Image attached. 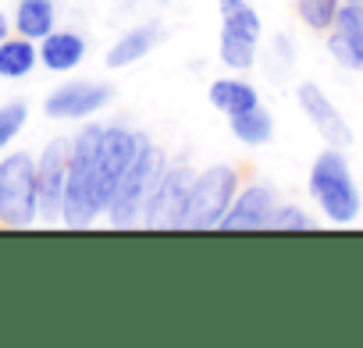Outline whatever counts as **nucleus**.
I'll return each instance as SVG.
<instances>
[{"label": "nucleus", "instance_id": "f257e3e1", "mask_svg": "<svg viewBox=\"0 0 363 348\" xmlns=\"http://www.w3.org/2000/svg\"><path fill=\"white\" fill-rule=\"evenodd\" d=\"M104 124H86L72 139L68 153V185H65V207H61V224L72 231H82L96 224L104 214L100 196H96V149H100Z\"/></svg>", "mask_w": 363, "mask_h": 348}, {"label": "nucleus", "instance_id": "f03ea898", "mask_svg": "<svg viewBox=\"0 0 363 348\" xmlns=\"http://www.w3.org/2000/svg\"><path fill=\"white\" fill-rule=\"evenodd\" d=\"M310 196H313V203L320 207V214H324L328 224L345 228V224L359 221V214H363V196H359V189H356V182H352V170H349V160H345L342 149L328 146V149L310 163Z\"/></svg>", "mask_w": 363, "mask_h": 348}, {"label": "nucleus", "instance_id": "7ed1b4c3", "mask_svg": "<svg viewBox=\"0 0 363 348\" xmlns=\"http://www.w3.org/2000/svg\"><path fill=\"white\" fill-rule=\"evenodd\" d=\"M164 167H167L164 149H157V146L150 142V135H143V142H139V149H135L128 170L121 174V182H118V189H114V196H111V203H107V221H111V228H135V224L143 221L146 199H150L157 178L164 174Z\"/></svg>", "mask_w": 363, "mask_h": 348}, {"label": "nucleus", "instance_id": "20e7f679", "mask_svg": "<svg viewBox=\"0 0 363 348\" xmlns=\"http://www.w3.org/2000/svg\"><path fill=\"white\" fill-rule=\"evenodd\" d=\"M235 192H239V170L232 163L203 167L193 178V189H189L186 214H182L178 231H218L228 207H232V199H235Z\"/></svg>", "mask_w": 363, "mask_h": 348}, {"label": "nucleus", "instance_id": "39448f33", "mask_svg": "<svg viewBox=\"0 0 363 348\" xmlns=\"http://www.w3.org/2000/svg\"><path fill=\"white\" fill-rule=\"evenodd\" d=\"M40 221V185L36 160L29 153H8L0 160V224L33 228Z\"/></svg>", "mask_w": 363, "mask_h": 348}, {"label": "nucleus", "instance_id": "423d86ee", "mask_svg": "<svg viewBox=\"0 0 363 348\" xmlns=\"http://www.w3.org/2000/svg\"><path fill=\"white\" fill-rule=\"evenodd\" d=\"M193 178H196V170L186 160H167L164 174L157 178V185L146 199V210H143L139 224L146 231H178L182 214H186L189 189H193Z\"/></svg>", "mask_w": 363, "mask_h": 348}, {"label": "nucleus", "instance_id": "0eeeda50", "mask_svg": "<svg viewBox=\"0 0 363 348\" xmlns=\"http://www.w3.org/2000/svg\"><path fill=\"white\" fill-rule=\"evenodd\" d=\"M143 135L146 132H132V128H121V124H104L100 149H96V196H100L104 214H107V203H111V196L121 182V174L128 170Z\"/></svg>", "mask_w": 363, "mask_h": 348}, {"label": "nucleus", "instance_id": "6e6552de", "mask_svg": "<svg viewBox=\"0 0 363 348\" xmlns=\"http://www.w3.org/2000/svg\"><path fill=\"white\" fill-rule=\"evenodd\" d=\"M114 100V89L107 82H93V79H75L57 86L47 100H43V114L50 121H86L93 114H100L107 103Z\"/></svg>", "mask_w": 363, "mask_h": 348}, {"label": "nucleus", "instance_id": "1a4fd4ad", "mask_svg": "<svg viewBox=\"0 0 363 348\" xmlns=\"http://www.w3.org/2000/svg\"><path fill=\"white\" fill-rule=\"evenodd\" d=\"M68 153L72 139H54L43 146L36 160V185H40V221L54 224L61 221L65 207V185H68Z\"/></svg>", "mask_w": 363, "mask_h": 348}, {"label": "nucleus", "instance_id": "9d476101", "mask_svg": "<svg viewBox=\"0 0 363 348\" xmlns=\"http://www.w3.org/2000/svg\"><path fill=\"white\" fill-rule=\"evenodd\" d=\"M296 103H299V110L306 114V121L313 124V132H317L328 146H335V149H349V146H352V128H349V121L342 117V110L328 100V93H324L317 82H299V86H296Z\"/></svg>", "mask_w": 363, "mask_h": 348}, {"label": "nucleus", "instance_id": "9b49d317", "mask_svg": "<svg viewBox=\"0 0 363 348\" xmlns=\"http://www.w3.org/2000/svg\"><path fill=\"white\" fill-rule=\"evenodd\" d=\"M274 210H278V192L271 185L239 189L218 231H267V221Z\"/></svg>", "mask_w": 363, "mask_h": 348}, {"label": "nucleus", "instance_id": "f8f14e48", "mask_svg": "<svg viewBox=\"0 0 363 348\" xmlns=\"http://www.w3.org/2000/svg\"><path fill=\"white\" fill-rule=\"evenodd\" d=\"M328 50L342 68L363 71V4L338 8V18H335L331 36H328Z\"/></svg>", "mask_w": 363, "mask_h": 348}, {"label": "nucleus", "instance_id": "ddd939ff", "mask_svg": "<svg viewBox=\"0 0 363 348\" xmlns=\"http://www.w3.org/2000/svg\"><path fill=\"white\" fill-rule=\"evenodd\" d=\"M36 47H40V64L54 75H68L86 61V36H79L72 29H54Z\"/></svg>", "mask_w": 363, "mask_h": 348}, {"label": "nucleus", "instance_id": "4468645a", "mask_svg": "<svg viewBox=\"0 0 363 348\" xmlns=\"http://www.w3.org/2000/svg\"><path fill=\"white\" fill-rule=\"evenodd\" d=\"M157 43H160V25H157V22L135 25V29L121 33V36L111 43L104 64H107V68H128V64H139Z\"/></svg>", "mask_w": 363, "mask_h": 348}, {"label": "nucleus", "instance_id": "2eb2a0df", "mask_svg": "<svg viewBox=\"0 0 363 348\" xmlns=\"http://www.w3.org/2000/svg\"><path fill=\"white\" fill-rule=\"evenodd\" d=\"M15 33L40 43L43 36H50L57 29V8H54V0H18L15 4Z\"/></svg>", "mask_w": 363, "mask_h": 348}, {"label": "nucleus", "instance_id": "dca6fc26", "mask_svg": "<svg viewBox=\"0 0 363 348\" xmlns=\"http://www.w3.org/2000/svg\"><path fill=\"white\" fill-rule=\"evenodd\" d=\"M40 64V47L26 36H8L0 40V79L8 82H18V79H29Z\"/></svg>", "mask_w": 363, "mask_h": 348}, {"label": "nucleus", "instance_id": "f3484780", "mask_svg": "<svg viewBox=\"0 0 363 348\" xmlns=\"http://www.w3.org/2000/svg\"><path fill=\"white\" fill-rule=\"evenodd\" d=\"M257 47H260V36L246 33V29H235V25H221V40H218V50H221V64L232 68V71H250L257 64Z\"/></svg>", "mask_w": 363, "mask_h": 348}, {"label": "nucleus", "instance_id": "a211bd4d", "mask_svg": "<svg viewBox=\"0 0 363 348\" xmlns=\"http://www.w3.org/2000/svg\"><path fill=\"white\" fill-rule=\"evenodd\" d=\"M207 100H211L214 110H221V114L232 117V114L253 110V107L260 103V93H257L250 82H242V79H218V82H211Z\"/></svg>", "mask_w": 363, "mask_h": 348}, {"label": "nucleus", "instance_id": "6ab92c4d", "mask_svg": "<svg viewBox=\"0 0 363 348\" xmlns=\"http://www.w3.org/2000/svg\"><path fill=\"white\" fill-rule=\"evenodd\" d=\"M228 128H232V135H235L242 146H267L271 135H274V117L257 103L253 110L232 114V117H228Z\"/></svg>", "mask_w": 363, "mask_h": 348}, {"label": "nucleus", "instance_id": "aec40b11", "mask_svg": "<svg viewBox=\"0 0 363 348\" xmlns=\"http://www.w3.org/2000/svg\"><path fill=\"white\" fill-rule=\"evenodd\" d=\"M338 8H342V0H296V11H299L303 25L313 33H331Z\"/></svg>", "mask_w": 363, "mask_h": 348}, {"label": "nucleus", "instance_id": "412c9836", "mask_svg": "<svg viewBox=\"0 0 363 348\" xmlns=\"http://www.w3.org/2000/svg\"><path fill=\"white\" fill-rule=\"evenodd\" d=\"M218 11H221V25H235V29H246L253 36H264V22L253 11L250 0H218Z\"/></svg>", "mask_w": 363, "mask_h": 348}, {"label": "nucleus", "instance_id": "4be33fe9", "mask_svg": "<svg viewBox=\"0 0 363 348\" xmlns=\"http://www.w3.org/2000/svg\"><path fill=\"white\" fill-rule=\"evenodd\" d=\"M29 124V103L26 100H8L0 103V153H4Z\"/></svg>", "mask_w": 363, "mask_h": 348}, {"label": "nucleus", "instance_id": "5701e85b", "mask_svg": "<svg viewBox=\"0 0 363 348\" xmlns=\"http://www.w3.org/2000/svg\"><path fill=\"white\" fill-rule=\"evenodd\" d=\"M313 228H317V221L303 207H281V203L267 221V231H313Z\"/></svg>", "mask_w": 363, "mask_h": 348}, {"label": "nucleus", "instance_id": "b1692460", "mask_svg": "<svg viewBox=\"0 0 363 348\" xmlns=\"http://www.w3.org/2000/svg\"><path fill=\"white\" fill-rule=\"evenodd\" d=\"M11 29H15V22H11L4 11H0V40H8V36H11Z\"/></svg>", "mask_w": 363, "mask_h": 348}, {"label": "nucleus", "instance_id": "393cba45", "mask_svg": "<svg viewBox=\"0 0 363 348\" xmlns=\"http://www.w3.org/2000/svg\"><path fill=\"white\" fill-rule=\"evenodd\" d=\"M342 4H363V0H342Z\"/></svg>", "mask_w": 363, "mask_h": 348}]
</instances>
